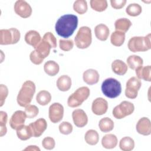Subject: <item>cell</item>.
Segmentation results:
<instances>
[{
	"mask_svg": "<svg viewBox=\"0 0 151 151\" xmlns=\"http://www.w3.org/2000/svg\"><path fill=\"white\" fill-rule=\"evenodd\" d=\"M27 118V117L25 111L17 110L12 115L9 120V125L12 129L17 130L19 127L24 125Z\"/></svg>",
	"mask_w": 151,
	"mask_h": 151,
	"instance_id": "obj_12",
	"label": "cell"
},
{
	"mask_svg": "<svg viewBox=\"0 0 151 151\" xmlns=\"http://www.w3.org/2000/svg\"><path fill=\"white\" fill-rule=\"evenodd\" d=\"M42 145L45 149L51 150L54 148L55 142L54 139L51 137H46L42 141Z\"/></svg>",
	"mask_w": 151,
	"mask_h": 151,
	"instance_id": "obj_42",
	"label": "cell"
},
{
	"mask_svg": "<svg viewBox=\"0 0 151 151\" xmlns=\"http://www.w3.org/2000/svg\"><path fill=\"white\" fill-rule=\"evenodd\" d=\"M24 150H40V149L35 145H30L24 149Z\"/></svg>",
	"mask_w": 151,
	"mask_h": 151,
	"instance_id": "obj_46",
	"label": "cell"
},
{
	"mask_svg": "<svg viewBox=\"0 0 151 151\" xmlns=\"http://www.w3.org/2000/svg\"><path fill=\"white\" fill-rule=\"evenodd\" d=\"M84 139L87 144L92 146L96 145L99 140V133L95 130H88L85 134Z\"/></svg>",
	"mask_w": 151,
	"mask_h": 151,
	"instance_id": "obj_31",
	"label": "cell"
},
{
	"mask_svg": "<svg viewBox=\"0 0 151 151\" xmlns=\"http://www.w3.org/2000/svg\"><path fill=\"white\" fill-rule=\"evenodd\" d=\"M90 4L91 8L97 12H103L107 8L106 0H91Z\"/></svg>",
	"mask_w": 151,
	"mask_h": 151,
	"instance_id": "obj_34",
	"label": "cell"
},
{
	"mask_svg": "<svg viewBox=\"0 0 151 151\" xmlns=\"http://www.w3.org/2000/svg\"><path fill=\"white\" fill-rule=\"evenodd\" d=\"M94 33L98 40L104 41L108 38L110 31L107 25L104 24H100L96 26L94 28Z\"/></svg>",
	"mask_w": 151,
	"mask_h": 151,
	"instance_id": "obj_19",
	"label": "cell"
},
{
	"mask_svg": "<svg viewBox=\"0 0 151 151\" xmlns=\"http://www.w3.org/2000/svg\"><path fill=\"white\" fill-rule=\"evenodd\" d=\"M142 11V6L136 3H133L129 4L126 9V13L131 17H136L139 15Z\"/></svg>",
	"mask_w": 151,
	"mask_h": 151,
	"instance_id": "obj_35",
	"label": "cell"
},
{
	"mask_svg": "<svg viewBox=\"0 0 151 151\" xmlns=\"http://www.w3.org/2000/svg\"><path fill=\"white\" fill-rule=\"evenodd\" d=\"M44 70L45 73L48 76H54L59 72L60 67L55 61L49 60L44 64Z\"/></svg>",
	"mask_w": 151,
	"mask_h": 151,
	"instance_id": "obj_26",
	"label": "cell"
},
{
	"mask_svg": "<svg viewBox=\"0 0 151 151\" xmlns=\"http://www.w3.org/2000/svg\"><path fill=\"white\" fill-rule=\"evenodd\" d=\"M42 39L48 42L51 46L52 48H55L57 47V39L54 35V34L51 32H46L43 37Z\"/></svg>",
	"mask_w": 151,
	"mask_h": 151,
	"instance_id": "obj_41",
	"label": "cell"
},
{
	"mask_svg": "<svg viewBox=\"0 0 151 151\" xmlns=\"http://www.w3.org/2000/svg\"><path fill=\"white\" fill-rule=\"evenodd\" d=\"M74 124L78 127H83L88 123V117L82 109H76L72 113Z\"/></svg>",
	"mask_w": 151,
	"mask_h": 151,
	"instance_id": "obj_15",
	"label": "cell"
},
{
	"mask_svg": "<svg viewBox=\"0 0 151 151\" xmlns=\"http://www.w3.org/2000/svg\"><path fill=\"white\" fill-rule=\"evenodd\" d=\"M35 92V85L34 83L30 80L25 81L19 90L17 101L21 107H26L32 101L34 94Z\"/></svg>",
	"mask_w": 151,
	"mask_h": 151,
	"instance_id": "obj_2",
	"label": "cell"
},
{
	"mask_svg": "<svg viewBox=\"0 0 151 151\" xmlns=\"http://www.w3.org/2000/svg\"><path fill=\"white\" fill-rule=\"evenodd\" d=\"M8 94V89L5 85H0V106L2 107Z\"/></svg>",
	"mask_w": 151,
	"mask_h": 151,
	"instance_id": "obj_44",
	"label": "cell"
},
{
	"mask_svg": "<svg viewBox=\"0 0 151 151\" xmlns=\"http://www.w3.org/2000/svg\"><path fill=\"white\" fill-rule=\"evenodd\" d=\"M99 126L101 132L104 133L109 132L114 128V122L109 117H104L99 121Z\"/></svg>",
	"mask_w": 151,
	"mask_h": 151,
	"instance_id": "obj_32",
	"label": "cell"
},
{
	"mask_svg": "<svg viewBox=\"0 0 151 151\" xmlns=\"http://www.w3.org/2000/svg\"><path fill=\"white\" fill-rule=\"evenodd\" d=\"M134 110L133 104L128 101H123L113 110V116L117 119H122L133 113Z\"/></svg>",
	"mask_w": 151,
	"mask_h": 151,
	"instance_id": "obj_8",
	"label": "cell"
},
{
	"mask_svg": "<svg viewBox=\"0 0 151 151\" xmlns=\"http://www.w3.org/2000/svg\"><path fill=\"white\" fill-rule=\"evenodd\" d=\"M60 132L63 134L67 135L70 134L73 131L72 124L68 122H63L58 126Z\"/></svg>",
	"mask_w": 151,
	"mask_h": 151,
	"instance_id": "obj_39",
	"label": "cell"
},
{
	"mask_svg": "<svg viewBox=\"0 0 151 151\" xmlns=\"http://www.w3.org/2000/svg\"><path fill=\"white\" fill-rule=\"evenodd\" d=\"M117 138L113 134H107L104 135L101 139V145L103 147L111 149L114 148L117 144Z\"/></svg>",
	"mask_w": 151,
	"mask_h": 151,
	"instance_id": "obj_20",
	"label": "cell"
},
{
	"mask_svg": "<svg viewBox=\"0 0 151 151\" xmlns=\"http://www.w3.org/2000/svg\"><path fill=\"white\" fill-rule=\"evenodd\" d=\"M111 69L115 74L123 76L127 71V65L120 60H115L111 63Z\"/></svg>",
	"mask_w": 151,
	"mask_h": 151,
	"instance_id": "obj_22",
	"label": "cell"
},
{
	"mask_svg": "<svg viewBox=\"0 0 151 151\" xmlns=\"http://www.w3.org/2000/svg\"><path fill=\"white\" fill-rule=\"evenodd\" d=\"M126 2V0H111L110 4L113 8L119 9L124 7Z\"/></svg>",
	"mask_w": 151,
	"mask_h": 151,
	"instance_id": "obj_45",
	"label": "cell"
},
{
	"mask_svg": "<svg viewBox=\"0 0 151 151\" xmlns=\"http://www.w3.org/2000/svg\"><path fill=\"white\" fill-rule=\"evenodd\" d=\"M84 81L88 85H93L99 82L100 76L98 71L94 69H88L83 74Z\"/></svg>",
	"mask_w": 151,
	"mask_h": 151,
	"instance_id": "obj_17",
	"label": "cell"
},
{
	"mask_svg": "<svg viewBox=\"0 0 151 151\" xmlns=\"http://www.w3.org/2000/svg\"><path fill=\"white\" fill-rule=\"evenodd\" d=\"M142 83L140 79L137 77H132L127 83L125 89V96L131 99H134L137 97L138 91L140 88Z\"/></svg>",
	"mask_w": 151,
	"mask_h": 151,
	"instance_id": "obj_9",
	"label": "cell"
},
{
	"mask_svg": "<svg viewBox=\"0 0 151 151\" xmlns=\"http://www.w3.org/2000/svg\"><path fill=\"white\" fill-rule=\"evenodd\" d=\"M20 32L15 28L1 29L0 30V44L9 45L17 44L20 40Z\"/></svg>",
	"mask_w": 151,
	"mask_h": 151,
	"instance_id": "obj_7",
	"label": "cell"
},
{
	"mask_svg": "<svg viewBox=\"0 0 151 151\" xmlns=\"http://www.w3.org/2000/svg\"><path fill=\"white\" fill-rule=\"evenodd\" d=\"M74 10L78 14L82 15L86 13L87 11V4L85 0H77L74 2Z\"/></svg>",
	"mask_w": 151,
	"mask_h": 151,
	"instance_id": "obj_36",
	"label": "cell"
},
{
	"mask_svg": "<svg viewBox=\"0 0 151 151\" xmlns=\"http://www.w3.org/2000/svg\"><path fill=\"white\" fill-rule=\"evenodd\" d=\"M119 147L123 151H130L134 147V140L129 136L124 137L120 140Z\"/></svg>",
	"mask_w": 151,
	"mask_h": 151,
	"instance_id": "obj_33",
	"label": "cell"
},
{
	"mask_svg": "<svg viewBox=\"0 0 151 151\" xmlns=\"http://www.w3.org/2000/svg\"><path fill=\"white\" fill-rule=\"evenodd\" d=\"M15 12L21 18H27L32 14V8L30 5L24 0L17 1L14 5Z\"/></svg>",
	"mask_w": 151,
	"mask_h": 151,
	"instance_id": "obj_11",
	"label": "cell"
},
{
	"mask_svg": "<svg viewBox=\"0 0 151 151\" xmlns=\"http://www.w3.org/2000/svg\"><path fill=\"white\" fill-rule=\"evenodd\" d=\"M132 24L131 21L129 19L123 18L117 19L114 22V27L116 31L125 33L129 30L130 27L132 26Z\"/></svg>",
	"mask_w": 151,
	"mask_h": 151,
	"instance_id": "obj_25",
	"label": "cell"
},
{
	"mask_svg": "<svg viewBox=\"0 0 151 151\" xmlns=\"http://www.w3.org/2000/svg\"><path fill=\"white\" fill-rule=\"evenodd\" d=\"M32 131V136L35 137H38L42 135L44 131L47 129V123L46 120L43 118L37 119L34 122H32L29 124Z\"/></svg>",
	"mask_w": 151,
	"mask_h": 151,
	"instance_id": "obj_13",
	"label": "cell"
},
{
	"mask_svg": "<svg viewBox=\"0 0 151 151\" xmlns=\"http://www.w3.org/2000/svg\"><path fill=\"white\" fill-rule=\"evenodd\" d=\"M138 133L143 136H148L151 133V123L149 119L143 117L140 119L136 126Z\"/></svg>",
	"mask_w": 151,
	"mask_h": 151,
	"instance_id": "obj_16",
	"label": "cell"
},
{
	"mask_svg": "<svg viewBox=\"0 0 151 151\" xmlns=\"http://www.w3.org/2000/svg\"><path fill=\"white\" fill-rule=\"evenodd\" d=\"M60 48L64 51H70L74 46V42L72 40H60Z\"/></svg>",
	"mask_w": 151,
	"mask_h": 151,
	"instance_id": "obj_40",
	"label": "cell"
},
{
	"mask_svg": "<svg viewBox=\"0 0 151 151\" xmlns=\"http://www.w3.org/2000/svg\"><path fill=\"white\" fill-rule=\"evenodd\" d=\"M56 84L59 90L66 91L71 87V79L67 75H63L57 79Z\"/></svg>",
	"mask_w": 151,
	"mask_h": 151,
	"instance_id": "obj_21",
	"label": "cell"
},
{
	"mask_svg": "<svg viewBox=\"0 0 151 151\" xmlns=\"http://www.w3.org/2000/svg\"><path fill=\"white\" fill-rule=\"evenodd\" d=\"M51 48H52L51 45L42 38L41 41L35 50L39 54V55L44 59L50 54Z\"/></svg>",
	"mask_w": 151,
	"mask_h": 151,
	"instance_id": "obj_23",
	"label": "cell"
},
{
	"mask_svg": "<svg viewBox=\"0 0 151 151\" xmlns=\"http://www.w3.org/2000/svg\"><path fill=\"white\" fill-rule=\"evenodd\" d=\"M90 90L87 87L83 86L77 88L67 100V104L70 107H77L86 100L90 96Z\"/></svg>",
	"mask_w": 151,
	"mask_h": 151,
	"instance_id": "obj_6",
	"label": "cell"
},
{
	"mask_svg": "<svg viewBox=\"0 0 151 151\" xmlns=\"http://www.w3.org/2000/svg\"><path fill=\"white\" fill-rule=\"evenodd\" d=\"M36 100L41 106L47 105L51 100V95L47 90H41L37 94Z\"/></svg>",
	"mask_w": 151,
	"mask_h": 151,
	"instance_id": "obj_30",
	"label": "cell"
},
{
	"mask_svg": "<svg viewBox=\"0 0 151 151\" xmlns=\"http://www.w3.org/2000/svg\"><path fill=\"white\" fill-rule=\"evenodd\" d=\"M92 35L91 29L87 26L80 27L74 38V42L77 48L85 49L91 44Z\"/></svg>",
	"mask_w": 151,
	"mask_h": 151,
	"instance_id": "obj_5",
	"label": "cell"
},
{
	"mask_svg": "<svg viewBox=\"0 0 151 151\" xmlns=\"http://www.w3.org/2000/svg\"><path fill=\"white\" fill-rule=\"evenodd\" d=\"M108 109L107 101L102 97L96 98L92 103L91 110L93 113L97 116L105 114Z\"/></svg>",
	"mask_w": 151,
	"mask_h": 151,
	"instance_id": "obj_14",
	"label": "cell"
},
{
	"mask_svg": "<svg viewBox=\"0 0 151 151\" xmlns=\"http://www.w3.org/2000/svg\"><path fill=\"white\" fill-rule=\"evenodd\" d=\"M29 59L35 65L41 64L44 60V58L39 55V54L35 50H34L30 53Z\"/></svg>",
	"mask_w": 151,
	"mask_h": 151,
	"instance_id": "obj_43",
	"label": "cell"
},
{
	"mask_svg": "<svg viewBox=\"0 0 151 151\" xmlns=\"http://www.w3.org/2000/svg\"><path fill=\"white\" fill-rule=\"evenodd\" d=\"M127 66L132 70H136L137 68L142 66L143 64V59L136 55H132L127 57L126 60Z\"/></svg>",
	"mask_w": 151,
	"mask_h": 151,
	"instance_id": "obj_29",
	"label": "cell"
},
{
	"mask_svg": "<svg viewBox=\"0 0 151 151\" xmlns=\"http://www.w3.org/2000/svg\"><path fill=\"white\" fill-rule=\"evenodd\" d=\"M8 120L7 113L4 111H0V136L2 137L4 136L7 132L6 129V122Z\"/></svg>",
	"mask_w": 151,
	"mask_h": 151,
	"instance_id": "obj_37",
	"label": "cell"
},
{
	"mask_svg": "<svg viewBox=\"0 0 151 151\" xmlns=\"http://www.w3.org/2000/svg\"><path fill=\"white\" fill-rule=\"evenodd\" d=\"M16 130L18 137L21 140H27L32 137V131L29 125H23Z\"/></svg>",
	"mask_w": 151,
	"mask_h": 151,
	"instance_id": "obj_28",
	"label": "cell"
},
{
	"mask_svg": "<svg viewBox=\"0 0 151 151\" xmlns=\"http://www.w3.org/2000/svg\"><path fill=\"white\" fill-rule=\"evenodd\" d=\"M25 41L27 44L33 47L34 48L37 47L41 41V37L38 32L35 30H30L25 35Z\"/></svg>",
	"mask_w": 151,
	"mask_h": 151,
	"instance_id": "obj_18",
	"label": "cell"
},
{
	"mask_svg": "<svg viewBox=\"0 0 151 151\" xmlns=\"http://www.w3.org/2000/svg\"><path fill=\"white\" fill-rule=\"evenodd\" d=\"M24 111L25 112L27 118L32 119L38 115L39 113V109L35 105L28 104L26 107H25Z\"/></svg>",
	"mask_w": 151,
	"mask_h": 151,
	"instance_id": "obj_38",
	"label": "cell"
},
{
	"mask_svg": "<svg viewBox=\"0 0 151 151\" xmlns=\"http://www.w3.org/2000/svg\"><path fill=\"white\" fill-rule=\"evenodd\" d=\"M78 17L73 14H65L60 17L56 22L55 29L57 34L67 38L73 35L78 26Z\"/></svg>",
	"mask_w": 151,
	"mask_h": 151,
	"instance_id": "obj_1",
	"label": "cell"
},
{
	"mask_svg": "<svg viewBox=\"0 0 151 151\" xmlns=\"http://www.w3.org/2000/svg\"><path fill=\"white\" fill-rule=\"evenodd\" d=\"M136 74L137 77L139 79H142L145 81H150V71H151V66H140L137 68L136 70Z\"/></svg>",
	"mask_w": 151,
	"mask_h": 151,
	"instance_id": "obj_24",
	"label": "cell"
},
{
	"mask_svg": "<svg viewBox=\"0 0 151 151\" xmlns=\"http://www.w3.org/2000/svg\"><path fill=\"white\" fill-rule=\"evenodd\" d=\"M125 40V33L119 31H114L110 37V42L116 47L122 45Z\"/></svg>",
	"mask_w": 151,
	"mask_h": 151,
	"instance_id": "obj_27",
	"label": "cell"
},
{
	"mask_svg": "<svg viewBox=\"0 0 151 151\" xmlns=\"http://www.w3.org/2000/svg\"><path fill=\"white\" fill-rule=\"evenodd\" d=\"M64 107L59 103H54L52 104L48 110V116L50 121L53 123L60 122L63 117Z\"/></svg>",
	"mask_w": 151,
	"mask_h": 151,
	"instance_id": "obj_10",
	"label": "cell"
},
{
	"mask_svg": "<svg viewBox=\"0 0 151 151\" xmlns=\"http://www.w3.org/2000/svg\"><path fill=\"white\" fill-rule=\"evenodd\" d=\"M150 37V34H148L145 37H133L128 41V48L134 52L146 51L151 48Z\"/></svg>",
	"mask_w": 151,
	"mask_h": 151,
	"instance_id": "obj_3",
	"label": "cell"
},
{
	"mask_svg": "<svg viewBox=\"0 0 151 151\" xmlns=\"http://www.w3.org/2000/svg\"><path fill=\"white\" fill-rule=\"evenodd\" d=\"M103 93L110 99L118 97L122 92L120 83L115 78H108L103 81L101 86Z\"/></svg>",
	"mask_w": 151,
	"mask_h": 151,
	"instance_id": "obj_4",
	"label": "cell"
}]
</instances>
